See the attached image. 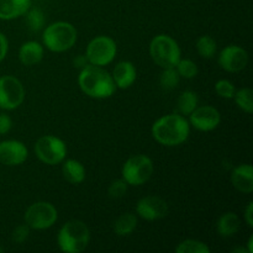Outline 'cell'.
I'll list each match as a JSON object with an SVG mask.
<instances>
[{"instance_id":"6da1fadb","label":"cell","mask_w":253,"mask_h":253,"mask_svg":"<svg viewBox=\"0 0 253 253\" xmlns=\"http://www.w3.org/2000/svg\"><path fill=\"white\" fill-rule=\"evenodd\" d=\"M151 131L158 143L167 147H174L188 140L190 125L189 121L180 114H168L155 121Z\"/></svg>"},{"instance_id":"7a4b0ae2","label":"cell","mask_w":253,"mask_h":253,"mask_svg":"<svg viewBox=\"0 0 253 253\" xmlns=\"http://www.w3.org/2000/svg\"><path fill=\"white\" fill-rule=\"evenodd\" d=\"M78 84L85 95L94 99L110 98L116 90L114 79L103 67L86 64L78 76Z\"/></svg>"},{"instance_id":"3957f363","label":"cell","mask_w":253,"mask_h":253,"mask_svg":"<svg viewBox=\"0 0 253 253\" xmlns=\"http://www.w3.org/2000/svg\"><path fill=\"white\" fill-rule=\"evenodd\" d=\"M90 231L85 222L81 220H69L59 229L57 244L59 250L66 253H81L88 247Z\"/></svg>"},{"instance_id":"277c9868","label":"cell","mask_w":253,"mask_h":253,"mask_svg":"<svg viewBox=\"0 0 253 253\" xmlns=\"http://www.w3.org/2000/svg\"><path fill=\"white\" fill-rule=\"evenodd\" d=\"M78 32L76 27L67 21H57L43 30L42 42L47 49L56 53L66 52L76 44Z\"/></svg>"},{"instance_id":"5b68a950","label":"cell","mask_w":253,"mask_h":253,"mask_svg":"<svg viewBox=\"0 0 253 253\" xmlns=\"http://www.w3.org/2000/svg\"><path fill=\"white\" fill-rule=\"evenodd\" d=\"M150 54L152 61L161 68H174L179 62L180 47L169 35H157L150 43Z\"/></svg>"},{"instance_id":"8992f818","label":"cell","mask_w":253,"mask_h":253,"mask_svg":"<svg viewBox=\"0 0 253 253\" xmlns=\"http://www.w3.org/2000/svg\"><path fill=\"white\" fill-rule=\"evenodd\" d=\"M153 170H155V166L148 156L136 155L126 161L125 165L123 166L121 174H123V179L128 185L138 187L151 179Z\"/></svg>"},{"instance_id":"52a82bcc","label":"cell","mask_w":253,"mask_h":253,"mask_svg":"<svg viewBox=\"0 0 253 253\" xmlns=\"http://www.w3.org/2000/svg\"><path fill=\"white\" fill-rule=\"evenodd\" d=\"M35 153L37 158L44 165H59L66 160L67 146L62 138L52 135L42 136L35 145Z\"/></svg>"},{"instance_id":"ba28073f","label":"cell","mask_w":253,"mask_h":253,"mask_svg":"<svg viewBox=\"0 0 253 253\" xmlns=\"http://www.w3.org/2000/svg\"><path fill=\"white\" fill-rule=\"evenodd\" d=\"M58 219V212L53 204L48 202H37L27 208L25 212V224L32 230H46L53 226Z\"/></svg>"},{"instance_id":"9c48e42d","label":"cell","mask_w":253,"mask_h":253,"mask_svg":"<svg viewBox=\"0 0 253 253\" xmlns=\"http://www.w3.org/2000/svg\"><path fill=\"white\" fill-rule=\"evenodd\" d=\"M118 53L116 42L109 36H98L86 46L85 57L89 64L104 67L111 63Z\"/></svg>"},{"instance_id":"30bf717a","label":"cell","mask_w":253,"mask_h":253,"mask_svg":"<svg viewBox=\"0 0 253 253\" xmlns=\"http://www.w3.org/2000/svg\"><path fill=\"white\" fill-rule=\"evenodd\" d=\"M25 99V89L21 82L14 76L0 77V109L15 110Z\"/></svg>"},{"instance_id":"8fae6325","label":"cell","mask_w":253,"mask_h":253,"mask_svg":"<svg viewBox=\"0 0 253 253\" xmlns=\"http://www.w3.org/2000/svg\"><path fill=\"white\" fill-rule=\"evenodd\" d=\"M220 67L230 73H237L246 68L249 63V53L245 48L237 44H229L219 54Z\"/></svg>"},{"instance_id":"7c38bea8","label":"cell","mask_w":253,"mask_h":253,"mask_svg":"<svg viewBox=\"0 0 253 253\" xmlns=\"http://www.w3.org/2000/svg\"><path fill=\"white\" fill-rule=\"evenodd\" d=\"M169 208L165 199L156 195H147L140 199L136 205V212L138 216L147 221H155V220L163 219L168 215Z\"/></svg>"},{"instance_id":"4fadbf2b","label":"cell","mask_w":253,"mask_h":253,"mask_svg":"<svg viewBox=\"0 0 253 253\" xmlns=\"http://www.w3.org/2000/svg\"><path fill=\"white\" fill-rule=\"evenodd\" d=\"M221 123V115L214 106L203 105L197 106L189 115V125L199 131H212Z\"/></svg>"},{"instance_id":"5bb4252c","label":"cell","mask_w":253,"mask_h":253,"mask_svg":"<svg viewBox=\"0 0 253 253\" xmlns=\"http://www.w3.org/2000/svg\"><path fill=\"white\" fill-rule=\"evenodd\" d=\"M27 147L17 140H6L0 142V163L9 167L20 166L27 160Z\"/></svg>"},{"instance_id":"9a60e30c","label":"cell","mask_w":253,"mask_h":253,"mask_svg":"<svg viewBox=\"0 0 253 253\" xmlns=\"http://www.w3.org/2000/svg\"><path fill=\"white\" fill-rule=\"evenodd\" d=\"M111 77H113L116 88L127 89L135 83L137 72L132 62L121 61L115 66Z\"/></svg>"},{"instance_id":"2e32d148","label":"cell","mask_w":253,"mask_h":253,"mask_svg":"<svg viewBox=\"0 0 253 253\" xmlns=\"http://www.w3.org/2000/svg\"><path fill=\"white\" fill-rule=\"evenodd\" d=\"M231 183L239 192L251 194L253 192V168L251 165H240L231 173Z\"/></svg>"},{"instance_id":"e0dca14e","label":"cell","mask_w":253,"mask_h":253,"mask_svg":"<svg viewBox=\"0 0 253 253\" xmlns=\"http://www.w3.org/2000/svg\"><path fill=\"white\" fill-rule=\"evenodd\" d=\"M44 49L41 43L36 41H27L21 44L19 49V59L24 66L31 67L40 63L43 58Z\"/></svg>"},{"instance_id":"ac0fdd59","label":"cell","mask_w":253,"mask_h":253,"mask_svg":"<svg viewBox=\"0 0 253 253\" xmlns=\"http://www.w3.org/2000/svg\"><path fill=\"white\" fill-rule=\"evenodd\" d=\"M31 6V0H0V20L22 16Z\"/></svg>"},{"instance_id":"d6986e66","label":"cell","mask_w":253,"mask_h":253,"mask_svg":"<svg viewBox=\"0 0 253 253\" xmlns=\"http://www.w3.org/2000/svg\"><path fill=\"white\" fill-rule=\"evenodd\" d=\"M240 227H241V221L240 217L237 216L235 212H225L224 215L219 217L216 224L217 232L221 237H232L239 232Z\"/></svg>"},{"instance_id":"ffe728a7","label":"cell","mask_w":253,"mask_h":253,"mask_svg":"<svg viewBox=\"0 0 253 253\" xmlns=\"http://www.w3.org/2000/svg\"><path fill=\"white\" fill-rule=\"evenodd\" d=\"M62 173H63L64 179L71 184H81L85 179V168L77 160L63 161Z\"/></svg>"},{"instance_id":"44dd1931","label":"cell","mask_w":253,"mask_h":253,"mask_svg":"<svg viewBox=\"0 0 253 253\" xmlns=\"http://www.w3.org/2000/svg\"><path fill=\"white\" fill-rule=\"evenodd\" d=\"M137 226V217L131 212L120 215L114 222V231L118 236H128Z\"/></svg>"},{"instance_id":"7402d4cb","label":"cell","mask_w":253,"mask_h":253,"mask_svg":"<svg viewBox=\"0 0 253 253\" xmlns=\"http://www.w3.org/2000/svg\"><path fill=\"white\" fill-rule=\"evenodd\" d=\"M198 105H199V98H198L197 93L192 90L183 91L177 100L178 114L183 116H189L197 109Z\"/></svg>"},{"instance_id":"603a6c76","label":"cell","mask_w":253,"mask_h":253,"mask_svg":"<svg viewBox=\"0 0 253 253\" xmlns=\"http://www.w3.org/2000/svg\"><path fill=\"white\" fill-rule=\"evenodd\" d=\"M195 47H197V51L199 53V56L203 57V58L209 59L212 58L216 54V41L211 36H209V35L200 36L197 40Z\"/></svg>"},{"instance_id":"cb8c5ba5","label":"cell","mask_w":253,"mask_h":253,"mask_svg":"<svg viewBox=\"0 0 253 253\" xmlns=\"http://www.w3.org/2000/svg\"><path fill=\"white\" fill-rule=\"evenodd\" d=\"M177 253H210V249L205 242L199 240L188 239L175 247Z\"/></svg>"},{"instance_id":"d4e9b609","label":"cell","mask_w":253,"mask_h":253,"mask_svg":"<svg viewBox=\"0 0 253 253\" xmlns=\"http://www.w3.org/2000/svg\"><path fill=\"white\" fill-rule=\"evenodd\" d=\"M180 81V76L178 74L177 69L174 68H163V72L160 76V85L163 90H173L178 86Z\"/></svg>"},{"instance_id":"484cf974","label":"cell","mask_w":253,"mask_h":253,"mask_svg":"<svg viewBox=\"0 0 253 253\" xmlns=\"http://www.w3.org/2000/svg\"><path fill=\"white\" fill-rule=\"evenodd\" d=\"M235 103L241 109L242 111L247 114H252L253 111V101H252V89L241 88L235 91Z\"/></svg>"},{"instance_id":"4316f807","label":"cell","mask_w":253,"mask_h":253,"mask_svg":"<svg viewBox=\"0 0 253 253\" xmlns=\"http://www.w3.org/2000/svg\"><path fill=\"white\" fill-rule=\"evenodd\" d=\"M25 14H26L27 26L32 32H37L43 29L44 14L42 12V10L35 7V9H29Z\"/></svg>"},{"instance_id":"83f0119b","label":"cell","mask_w":253,"mask_h":253,"mask_svg":"<svg viewBox=\"0 0 253 253\" xmlns=\"http://www.w3.org/2000/svg\"><path fill=\"white\" fill-rule=\"evenodd\" d=\"M178 74H179L182 78L185 79H192L195 78L198 76V66L195 64V62H193L192 59H179V62L175 66Z\"/></svg>"},{"instance_id":"f1b7e54d","label":"cell","mask_w":253,"mask_h":253,"mask_svg":"<svg viewBox=\"0 0 253 253\" xmlns=\"http://www.w3.org/2000/svg\"><path fill=\"white\" fill-rule=\"evenodd\" d=\"M215 91H216V94L220 98L234 99L236 89H235V85L230 81H227V79H220L215 84Z\"/></svg>"},{"instance_id":"f546056e","label":"cell","mask_w":253,"mask_h":253,"mask_svg":"<svg viewBox=\"0 0 253 253\" xmlns=\"http://www.w3.org/2000/svg\"><path fill=\"white\" fill-rule=\"evenodd\" d=\"M127 183L124 179H116L109 185L108 194L109 197L113 199H120V198L125 197L126 192H127Z\"/></svg>"},{"instance_id":"4dcf8cb0","label":"cell","mask_w":253,"mask_h":253,"mask_svg":"<svg viewBox=\"0 0 253 253\" xmlns=\"http://www.w3.org/2000/svg\"><path fill=\"white\" fill-rule=\"evenodd\" d=\"M30 235V227L26 224L19 225L14 229L11 234V239L15 244H24L27 239H29Z\"/></svg>"},{"instance_id":"1f68e13d","label":"cell","mask_w":253,"mask_h":253,"mask_svg":"<svg viewBox=\"0 0 253 253\" xmlns=\"http://www.w3.org/2000/svg\"><path fill=\"white\" fill-rule=\"evenodd\" d=\"M12 127V120L7 114H0V135H6Z\"/></svg>"},{"instance_id":"d6a6232c","label":"cell","mask_w":253,"mask_h":253,"mask_svg":"<svg viewBox=\"0 0 253 253\" xmlns=\"http://www.w3.org/2000/svg\"><path fill=\"white\" fill-rule=\"evenodd\" d=\"M9 51V41L2 32H0V62H2Z\"/></svg>"},{"instance_id":"836d02e7","label":"cell","mask_w":253,"mask_h":253,"mask_svg":"<svg viewBox=\"0 0 253 253\" xmlns=\"http://www.w3.org/2000/svg\"><path fill=\"white\" fill-rule=\"evenodd\" d=\"M245 221L250 227H253V202H250L245 209Z\"/></svg>"},{"instance_id":"e575fe53","label":"cell","mask_w":253,"mask_h":253,"mask_svg":"<svg viewBox=\"0 0 253 253\" xmlns=\"http://www.w3.org/2000/svg\"><path fill=\"white\" fill-rule=\"evenodd\" d=\"M73 63H74V67L83 68V67H85L86 64H88V59H86V57L83 56V54H79V56L76 57V59L73 61Z\"/></svg>"},{"instance_id":"d590c367","label":"cell","mask_w":253,"mask_h":253,"mask_svg":"<svg viewBox=\"0 0 253 253\" xmlns=\"http://www.w3.org/2000/svg\"><path fill=\"white\" fill-rule=\"evenodd\" d=\"M247 251L249 253L253 252V236H250L249 242H247Z\"/></svg>"},{"instance_id":"8d00e7d4","label":"cell","mask_w":253,"mask_h":253,"mask_svg":"<svg viewBox=\"0 0 253 253\" xmlns=\"http://www.w3.org/2000/svg\"><path fill=\"white\" fill-rule=\"evenodd\" d=\"M232 252H234V253H237V252H240V253H249V251H247V249H244V247H240V249L232 250Z\"/></svg>"},{"instance_id":"74e56055","label":"cell","mask_w":253,"mask_h":253,"mask_svg":"<svg viewBox=\"0 0 253 253\" xmlns=\"http://www.w3.org/2000/svg\"><path fill=\"white\" fill-rule=\"evenodd\" d=\"M2 251H4V249H2V247H1V245H0V253H1Z\"/></svg>"}]
</instances>
